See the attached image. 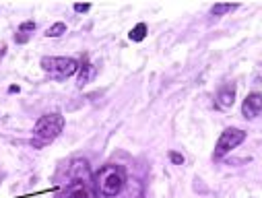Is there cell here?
I'll return each instance as SVG.
<instances>
[{"mask_svg":"<svg viewBox=\"0 0 262 198\" xmlns=\"http://www.w3.org/2000/svg\"><path fill=\"white\" fill-rule=\"evenodd\" d=\"M128 37H130V41H143V39L147 37V25H145V23L135 25L133 29H130Z\"/></svg>","mask_w":262,"mask_h":198,"instance_id":"11","label":"cell"},{"mask_svg":"<svg viewBox=\"0 0 262 198\" xmlns=\"http://www.w3.org/2000/svg\"><path fill=\"white\" fill-rule=\"evenodd\" d=\"M260 112H262V95L258 91L248 93L244 103H242V116L246 120H254V118L260 116Z\"/></svg>","mask_w":262,"mask_h":198,"instance_id":"6","label":"cell"},{"mask_svg":"<svg viewBox=\"0 0 262 198\" xmlns=\"http://www.w3.org/2000/svg\"><path fill=\"white\" fill-rule=\"evenodd\" d=\"M27 39H29V35H25V33H17V35H15V41H17V43H25Z\"/></svg>","mask_w":262,"mask_h":198,"instance_id":"16","label":"cell"},{"mask_svg":"<svg viewBox=\"0 0 262 198\" xmlns=\"http://www.w3.org/2000/svg\"><path fill=\"white\" fill-rule=\"evenodd\" d=\"M64 33H67V23H62V21H58L46 29V37H60Z\"/></svg>","mask_w":262,"mask_h":198,"instance_id":"12","label":"cell"},{"mask_svg":"<svg viewBox=\"0 0 262 198\" xmlns=\"http://www.w3.org/2000/svg\"><path fill=\"white\" fill-rule=\"evenodd\" d=\"M79 77H77V87H85V85H89L93 79H95V75H97V69L91 64V62H85L81 69H79V73H77Z\"/></svg>","mask_w":262,"mask_h":198,"instance_id":"9","label":"cell"},{"mask_svg":"<svg viewBox=\"0 0 262 198\" xmlns=\"http://www.w3.org/2000/svg\"><path fill=\"white\" fill-rule=\"evenodd\" d=\"M62 198H99L95 178L91 173L87 159H75L71 163Z\"/></svg>","mask_w":262,"mask_h":198,"instance_id":"1","label":"cell"},{"mask_svg":"<svg viewBox=\"0 0 262 198\" xmlns=\"http://www.w3.org/2000/svg\"><path fill=\"white\" fill-rule=\"evenodd\" d=\"M95 186H97V192L105 198H114V196H120L124 186H126V169L122 165H116V163H107L103 167H99L95 171Z\"/></svg>","mask_w":262,"mask_h":198,"instance_id":"2","label":"cell"},{"mask_svg":"<svg viewBox=\"0 0 262 198\" xmlns=\"http://www.w3.org/2000/svg\"><path fill=\"white\" fill-rule=\"evenodd\" d=\"M169 161L173 163V165H184V155H180L178 151H169Z\"/></svg>","mask_w":262,"mask_h":198,"instance_id":"14","label":"cell"},{"mask_svg":"<svg viewBox=\"0 0 262 198\" xmlns=\"http://www.w3.org/2000/svg\"><path fill=\"white\" fill-rule=\"evenodd\" d=\"M120 198H145V186L139 178H128Z\"/></svg>","mask_w":262,"mask_h":198,"instance_id":"7","label":"cell"},{"mask_svg":"<svg viewBox=\"0 0 262 198\" xmlns=\"http://www.w3.org/2000/svg\"><path fill=\"white\" fill-rule=\"evenodd\" d=\"M43 73H48L50 77L54 79H69L73 75L79 73L81 64L77 58H71V56H43L39 60Z\"/></svg>","mask_w":262,"mask_h":198,"instance_id":"4","label":"cell"},{"mask_svg":"<svg viewBox=\"0 0 262 198\" xmlns=\"http://www.w3.org/2000/svg\"><path fill=\"white\" fill-rule=\"evenodd\" d=\"M235 103V85H223L217 91V107L229 109Z\"/></svg>","mask_w":262,"mask_h":198,"instance_id":"8","label":"cell"},{"mask_svg":"<svg viewBox=\"0 0 262 198\" xmlns=\"http://www.w3.org/2000/svg\"><path fill=\"white\" fill-rule=\"evenodd\" d=\"M239 5H231V3H219V5H213L211 7V15L213 17H223V15H227V13H231V11H235Z\"/></svg>","mask_w":262,"mask_h":198,"instance_id":"10","label":"cell"},{"mask_svg":"<svg viewBox=\"0 0 262 198\" xmlns=\"http://www.w3.org/2000/svg\"><path fill=\"white\" fill-rule=\"evenodd\" d=\"M246 130H242V128H235V126H231V128H225L221 135H219V141H217V145H215V151H213V159L215 161H221L225 155H229L233 149H237L244 141H246Z\"/></svg>","mask_w":262,"mask_h":198,"instance_id":"5","label":"cell"},{"mask_svg":"<svg viewBox=\"0 0 262 198\" xmlns=\"http://www.w3.org/2000/svg\"><path fill=\"white\" fill-rule=\"evenodd\" d=\"M64 124H67V120H64V116L60 112H52V114H43L35 126H33V137H31V145L35 149H43L48 147L50 143H54L60 132L64 130Z\"/></svg>","mask_w":262,"mask_h":198,"instance_id":"3","label":"cell"},{"mask_svg":"<svg viewBox=\"0 0 262 198\" xmlns=\"http://www.w3.org/2000/svg\"><path fill=\"white\" fill-rule=\"evenodd\" d=\"M89 9H91V5H89V3H85V5L77 3V5H75V13H87Z\"/></svg>","mask_w":262,"mask_h":198,"instance_id":"15","label":"cell"},{"mask_svg":"<svg viewBox=\"0 0 262 198\" xmlns=\"http://www.w3.org/2000/svg\"><path fill=\"white\" fill-rule=\"evenodd\" d=\"M33 31H35V23L33 21H25V23L19 25V33H25L27 35V33H33Z\"/></svg>","mask_w":262,"mask_h":198,"instance_id":"13","label":"cell"}]
</instances>
